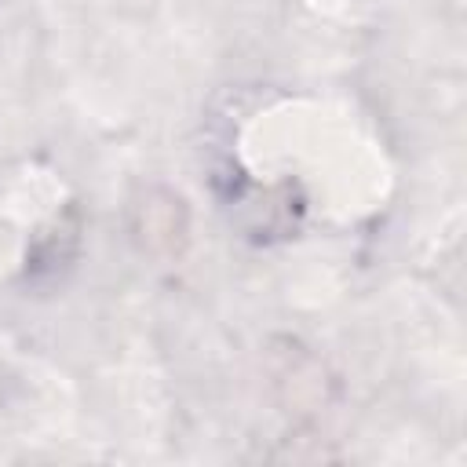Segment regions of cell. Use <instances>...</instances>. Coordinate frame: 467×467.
Segmentation results:
<instances>
[{"label": "cell", "instance_id": "obj_2", "mask_svg": "<svg viewBox=\"0 0 467 467\" xmlns=\"http://www.w3.org/2000/svg\"><path fill=\"white\" fill-rule=\"evenodd\" d=\"M274 376H277V387L288 390V394H285V405H292V409H325V405H328V387H332V379L325 376L321 361L310 358L303 347L288 343L285 361H281V368H277Z\"/></svg>", "mask_w": 467, "mask_h": 467}, {"label": "cell", "instance_id": "obj_1", "mask_svg": "<svg viewBox=\"0 0 467 467\" xmlns=\"http://www.w3.org/2000/svg\"><path fill=\"white\" fill-rule=\"evenodd\" d=\"M186 230H190L186 208L168 190H157L153 186L131 208V234H135V244L146 255H157V259L179 255L182 244H186Z\"/></svg>", "mask_w": 467, "mask_h": 467}]
</instances>
